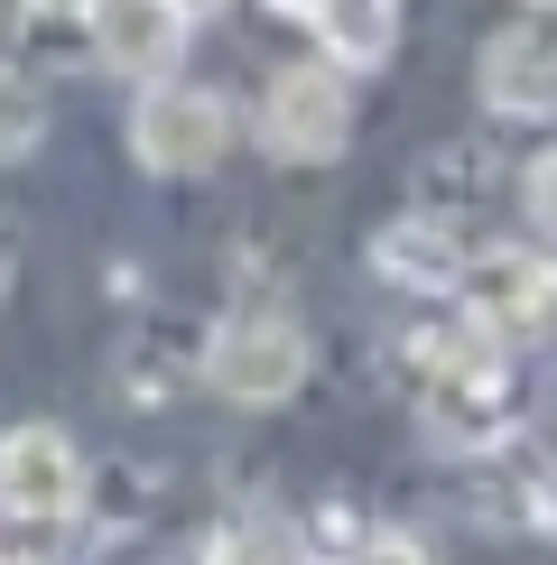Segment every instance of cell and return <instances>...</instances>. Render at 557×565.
Wrapping results in <instances>:
<instances>
[{"mask_svg": "<svg viewBox=\"0 0 557 565\" xmlns=\"http://www.w3.org/2000/svg\"><path fill=\"white\" fill-rule=\"evenodd\" d=\"M316 56H335L344 75H381L400 56V0H316Z\"/></svg>", "mask_w": 557, "mask_h": 565, "instance_id": "10", "label": "cell"}, {"mask_svg": "<svg viewBox=\"0 0 557 565\" xmlns=\"http://www.w3.org/2000/svg\"><path fill=\"white\" fill-rule=\"evenodd\" d=\"M196 371H204V390L223 408H288L307 390V371H316V343H307V324L288 306H232L214 334H204Z\"/></svg>", "mask_w": 557, "mask_h": 565, "instance_id": "2", "label": "cell"}, {"mask_svg": "<svg viewBox=\"0 0 557 565\" xmlns=\"http://www.w3.org/2000/svg\"><path fill=\"white\" fill-rule=\"evenodd\" d=\"M418 427H428L446 455H493V445L521 427V390H511V343L493 334H446L418 343Z\"/></svg>", "mask_w": 557, "mask_h": 565, "instance_id": "1", "label": "cell"}, {"mask_svg": "<svg viewBox=\"0 0 557 565\" xmlns=\"http://www.w3.org/2000/svg\"><path fill=\"white\" fill-rule=\"evenodd\" d=\"M474 93H483L493 121H529V130L557 121V29H548L539 10H529L521 29H493V38H483Z\"/></svg>", "mask_w": 557, "mask_h": 565, "instance_id": "7", "label": "cell"}, {"mask_svg": "<svg viewBox=\"0 0 557 565\" xmlns=\"http://www.w3.org/2000/svg\"><path fill=\"white\" fill-rule=\"evenodd\" d=\"M464 260H474V250H464V232L437 223V214H400V223L371 232V269H381L390 288H409V297H455Z\"/></svg>", "mask_w": 557, "mask_h": 565, "instance_id": "9", "label": "cell"}, {"mask_svg": "<svg viewBox=\"0 0 557 565\" xmlns=\"http://www.w3.org/2000/svg\"><path fill=\"white\" fill-rule=\"evenodd\" d=\"M261 10H278V19H297V29H307V19H316V0H261Z\"/></svg>", "mask_w": 557, "mask_h": 565, "instance_id": "15", "label": "cell"}, {"mask_svg": "<svg viewBox=\"0 0 557 565\" xmlns=\"http://www.w3.org/2000/svg\"><path fill=\"white\" fill-rule=\"evenodd\" d=\"M46 139V93L29 65H0V168H19V158H38Z\"/></svg>", "mask_w": 557, "mask_h": 565, "instance_id": "11", "label": "cell"}, {"mask_svg": "<svg viewBox=\"0 0 557 565\" xmlns=\"http://www.w3.org/2000/svg\"><path fill=\"white\" fill-rule=\"evenodd\" d=\"M84 445L56 427V417H29V427L0 436V520L10 529H65L84 510Z\"/></svg>", "mask_w": 557, "mask_h": 565, "instance_id": "6", "label": "cell"}, {"mask_svg": "<svg viewBox=\"0 0 557 565\" xmlns=\"http://www.w3.org/2000/svg\"><path fill=\"white\" fill-rule=\"evenodd\" d=\"M19 242H29L19 214H0V297H10V278H19Z\"/></svg>", "mask_w": 557, "mask_h": 565, "instance_id": "13", "label": "cell"}, {"mask_svg": "<svg viewBox=\"0 0 557 565\" xmlns=\"http://www.w3.org/2000/svg\"><path fill=\"white\" fill-rule=\"evenodd\" d=\"M19 10H29V19H84L93 0H19Z\"/></svg>", "mask_w": 557, "mask_h": 565, "instance_id": "14", "label": "cell"}, {"mask_svg": "<svg viewBox=\"0 0 557 565\" xmlns=\"http://www.w3.org/2000/svg\"><path fill=\"white\" fill-rule=\"evenodd\" d=\"M186 10H196V19H204V10H223V0H186Z\"/></svg>", "mask_w": 557, "mask_h": 565, "instance_id": "17", "label": "cell"}, {"mask_svg": "<svg viewBox=\"0 0 557 565\" xmlns=\"http://www.w3.org/2000/svg\"><path fill=\"white\" fill-rule=\"evenodd\" d=\"M521 214H529V232L557 250V139L539 158H521Z\"/></svg>", "mask_w": 557, "mask_h": 565, "instance_id": "12", "label": "cell"}, {"mask_svg": "<svg viewBox=\"0 0 557 565\" xmlns=\"http://www.w3.org/2000/svg\"><path fill=\"white\" fill-rule=\"evenodd\" d=\"M84 19H93V56H103L112 75H130V84L177 75L186 38H196V10H186V0H93Z\"/></svg>", "mask_w": 557, "mask_h": 565, "instance_id": "8", "label": "cell"}, {"mask_svg": "<svg viewBox=\"0 0 557 565\" xmlns=\"http://www.w3.org/2000/svg\"><path fill=\"white\" fill-rule=\"evenodd\" d=\"M232 139H242V111H232L223 84H186V75H158L139 84L130 103V158L149 177H214L232 158Z\"/></svg>", "mask_w": 557, "mask_h": 565, "instance_id": "3", "label": "cell"}, {"mask_svg": "<svg viewBox=\"0 0 557 565\" xmlns=\"http://www.w3.org/2000/svg\"><path fill=\"white\" fill-rule=\"evenodd\" d=\"M521 10H539V19H557V0H521Z\"/></svg>", "mask_w": 557, "mask_h": 565, "instance_id": "16", "label": "cell"}, {"mask_svg": "<svg viewBox=\"0 0 557 565\" xmlns=\"http://www.w3.org/2000/svg\"><path fill=\"white\" fill-rule=\"evenodd\" d=\"M455 306L493 343H557V250H474L455 278Z\"/></svg>", "mask_w": 557, "mask_h": 565, "instance_id": "5", "label": "cell"}, {"mask_svg": "<svg viewBox=\"0 0 557 565\" xmlns=\"http://www.w3.org/2000/svg\"><path fill=\"white\" fill-rule=\"evenodd\" d=\"M251 139H261L278 168H325V158H344V139H354V75H344L335 56L278 65L261 84V103H251Z\"/></svg>", "mask_w": 557, "mask_h": 565, "instance_id": "4", "label": "cell"}]
</instances>
